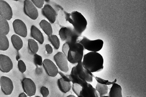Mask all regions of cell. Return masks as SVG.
I'll return each instance as SVG.
<instances>
[{"label":"cell","instance_id":"6da1fadb","mask_svg":"<svg viewBox=\"0 0 146 97\" xmlns=\"http://www.w3.org/2000/svg\"><path fill=\"white\" fill-rule=\"evenodd\" d=\"M84 50L83 46L78 42H66L62 47V52L72 64H77L82 61Z\"/></svg>","mask_w":146,"mask_h":97},{"label":"cell","instance_id":"7a4b0ae2","mask_svg":"<svg viewBox=\"0 0 146 97\" xmlns=\"http://www.w3.org/2000/svg\"><path fill=\"white\" fill-rule=\"evenodd\" d=\"M104 60L98 52H90L83 56V66L91 73L99 72L104 69Z\"/></svg>","mask_w":146,"mask_h":97},{"label":"cell","instance_id":"3957f363","mask_svg":"<svg viewBox=\"0 0 146 97\" xmlns=\"http://www.w3.org/2000/svg\"><path fill=\"white\" fill-rule=\"evenodd\" d=\"M67 20L71 23L74 31L80 36L87 28V21L80 12L74 11L70 14L67 15Z\"/></svg>","mask_w":146,"mask_h":97},{"label":"cell","instance_id":"277c9868","mask_svg":"<svg viewBox=\"0 0 146 97\" xmlns=\"http://www.w3.org/2000/svg\"><path fill=\"white\" fill-rule=\"evenodd\" d=\"M72 90L78 96L80 97H98V92L90 83L81 85L78 83H72Z\"/></svg>","mask_w":146,"mask_h":97},{"label":"cell","instance_id":"5b68a950","mask_svg":"<svg viewBox=\"0 0 146 97\" xmlns=\"http://www.w3.org/2000/svg\"><path fill=\"white\" fill-rule=\"evenodd\" d=\"M71 73L76 75L80 79L86 81L88 83H92L93 81L92 73L90 71L85 68L82 63V61L77 64V65L72 68Z\"/></svg>","mask_w":146,"mask_h":97},{"label":"cell","instance_id":"8992f818","mask_svg":"<svg viewBox=\"0 0 146 97\" xmlns=\"http://www.w3.org/2000/svg\"><path fill=\"white\" fill-rule=\"evenodd\" d=\"M86 49L91 52H98L104 46V41L100 39L90 40L86 37H84L78 41Z\"/></svg>","mask_w":146,"mask_h":97},{"label":"cell","instance_id":"52a82bcc","mask_svg":"<svg viewBox=\"0 0 146 97\" xmlns=\"http://www.w3.org/2000/svg\"><path fill=\"white\" fill-rule=\"evenodd\" d=\"M59 35L62 41L66 42H77L80 36L74 30L69 28H62L59 31Z\"/></svg>","mask_w":146,"mask_h":97},{"label":"cell","instance_id":"ba28073f","mask_svg":"<svg viewBox=\"0 0 146 97\" xmlns=\"http://www.w3.org/2000/svg\"><path fill=\"white\" fill-rule=\"evenodd\" d=\"M23 11L27 16L33 20H36L39 16V12L37 8L30 0L24 1Z\"/></svg>","mask_w":146,"mask_h":97},{"label":"cell","instance_id":"9c48e42d","mask_svg":"<svg viewBox=\"0 0 146 97\" xmlns=\"http://www.w3.org/2000/svg\"><path fill=\"white\" fill-rule=\"evenodd\" d=\"M54 60L60 70L64 73L69 70L68 60L66 55L62 52H58L54 56Z\"/></svg>","mask_w":146,"mask_h":97},{"label":"cell","instance_id":"30bf717a","mask_svg":"<svg viewBox=\"0 0 146 97\" xmlns=\"http://www.w3.org/2000/svg\"><path fill=\"white\" fill-rule=\"evenodd\" d=\"M22 86L24 92L28 96L35 95L36 86L32 80L29 78H24L22 81Z\"/></svg>","mask_w":146,"mask_h":97},{"label":"cell","instance_id":"8fae6325","mask_svg":"<svg viewBox=\"0 0 146 97\" xmlns=\"http://www.w3.org/2000/svg\"><path fill=\"white\" fill-rule=\"evenodd\" d=\"M13 26L14 28V32L18 35L19 36H21L22 37H26L28 34L27 28L22 20L20 19H15L13 23Z\"/></svg>","mask_w":146,"mask_h":97},{"label":"cell","instance_id":"7c38bea8","mask_svg":"<svg viewBox=\"0 0 146 97\" xmlns=\"http://www.w3.org/2000/svg\"><path fill=\"white\" fill-rule=\"evenodd\" d=\"M42 65L46 73L49 76L54 77L58 73V68L51 60L45 59L43 61Z\"/></svg>","mask_w":146,"mask_h":97},{"label":"cell","instance_id":"4fadbf2b","mask_svg":"<svg viewBox=\"0 0 146 97\" xmlns=\"http://www.w3.org/2000/svg\"><path fill=\"white\" fill-rule=\"evenodd\" d=\"M0 16L7 20H10L13 16L11 6L4 0H0Z\"/></svg>","mask_w":146,"mask_h":97},{"label":"cell","instance_id":"5bb4252c","mask_svg":"<svg viewBox=\"0 0 146 97\" xmlns=\"http://www.w3.org/2000/svg\"><path fill=\"white\" fill-rule=\"evenodd\" d=\"M0 81H1V87L3 92L7 95H11L14 90L13 81L6 76H2L0 78Z\"/></svg>","mask_w":146,"mask_h":97},{"label":"cell","instance_id":"9a60e30c","mask_svg":"<svg viewBox=\"0 0 146 97\" xmlns=\"http://www.w3.org/2000/svg\"><path fill=\"white\" fill-rule=\"evenodd\" d=\"M13 68V63L11 58L4 54H0V70L8 73Z\"/></svg>","mask_w":146,"mask_h":97},{"label":"cell","instance_id":"2e32d148","mask_svg":"<svg viewBox=\"0 0 146 97\" xmlns=\"http://www.w3.org/2000/svg\"><path fill=\"white\" fill-rule=\"evenodd\" d=\"M42 13L51 23H54L56 19V12L53 8L50 5L46 4L42 8Z\"/></svg>","mask_w":146,"mask_h":97},{"label":"cell","instance_id":"e0dca14e","mask_svg":"<svg viewBox=\"0 0 146 97\" xmlns=\"http://www.w3.org/2000/svg\"><path fill=\"white\" fill-rule=\"evenodd\" d=\"M57 85L59 90L63 93L69 92L71 88V82L63 77H62L58 80Z\"/></svg>","mask_w":146,"mask_h":97},{"label":"cell","instance_id":"ac0fdd59","mask_svg":"<svg viewBox=\"0 0 146 97\" xmlns=\"http://www.w3.org/2000/svg\"><path fill=\"white\" fill-rule=\"evenodd\" d=\"M31 35L35 40L38 41L40 44L44 43V36L40 30L35 26L32 25L31 29Z\"/></svg>","mask_w":146,"mask_h":97},{"label":"cell","instance_id":"d6986e66","mask_svg":"<svg viewBox=\"0 0 146 97\" xmlns=\"http://www.w3.org/2000/svg\"><path fill=\"white\" fill-rule=\"evenodd\" d=\"M110 97H121L122 96V89L121 86L117 83H113L109 93Z\"/></svg>","mask_w":146,"mask_h":97},{"label":"cell","instance_id":"ffe728a7","mask_svg":"<svg viewBox=\"0 0 146 97\" xmlns=\"http://www.w3.org/2000/svg\"><path fill=\"white\" fill-rule=\"evenodd\" d=\"M11 42L15 49L17 51H19L23 47L22 40L17 34H14L12 35Z\"/></svg>","mask_w":146,"mask_h":97},{"label":"cell","instance_id":"44dd1931","mask_svg":"<svg viewBox=\"0 0 146 97\" xmlns=\"http://www.w3.org/2000/svg\"><path fill=\"white\" fill-rule=\"evenodd\" d=\"M10 30L8 20L0 16V33L7 35Z\"/></svg>","mask_w":146,"mask_h":97},{"label":"cell","instance_id":"7402d4cb","mask_svg":"<svg viewBox=\"0 0 146 97\" xmlns=\"http://www.w3.org/2000/svg\"><path fill=\"white\" fill-rule=\"evenodd\" d=\"M40 26L47 35L49 36L52 35L53 29L51 24L49 22L46 20H42L40 22Z\"/></svg>","mask_w":146,"mask_h":97},{"label":"cell","instance_id":"603a6c76","mask_svg":"<svg viewBox=\"0 0 146 97\" xmlns=\"http://www.w3.org/2000/svg\"><path fill=\"white\" fill-rule=\"evenodd\" d=\"M9 47V43L7 35L0 33V50L7 51Z\"/></svg>","mask_w":146,"mask_h":97},{"label":"cell","instance_id":"cb8c5ba5","mask_svg":"<svg viewBox=\"0 0 146 97\" xmlns=\"http://www.w3.org/2000/svg\"><path fill=\"white\" fill-rule=\"evenodd\" d=\"M108 87L107 85L105 84H102L100 83H98L96 84V91L98 94L99 96H103L105 95L108 92Z\"/></svg>","mask_w":146,"mask_h":97},{"label":"cell","instance_id":"d4e9b609","mask_svg":"<svg viewBox=\"0 0 146 97\" xmlns=\"http://www.w3.org/2000/svg\"><path fill=\"white\" fill-rule=\"evenodd\" d=\"M28 48L32 54H35L39 51V46L38 43L33 39L28 40Z\"/></svg>","mask_w":146,"mask_h":97},{"label":"cell","instance_id":"484cf974","mask_svg":"<svg viewBox=\"0 0 146 97\" xmlns=\"http://www.w3.org/2000/svg\"><path fill=\"white\" fill-rule=\"evenodd\" d=\"M48 40L50 41V43L53 45V47L54 48V49L58 50L59 47H60V43L59 39L57 37V36L56 35H51L48 36Z\"/></svg>","mask_w":146,"mask_h":97},{"label":"cell","instance_id":"4316f807","mask_svg":"<svg viewBox=\"0 0 146 97\" xmlns=\"http://www.w3.org/2000/svg\"><path fill=\"white\" fill-rule=\"evenodd\" d=\"M33 60H34V62L36 65H37L38 66H42L43 60L41 56H40L39 55H38L37 54H34Z\"/></svg>","mask_w":146,"mask_h":97},{"label":"cell","instance_id":"83f0119b","mask_svg":"<svg viewBox=\"0 0 146 97\" xmlns=\"http://www.w3.org/2000/svg\"><path fill=\"white\" fill-rule=\"evenodd\" d=\"M18 67L19 69V70L21 73H24L27 70V66L24 63V62L22 60H19L18 62Z\"/></svg>","mask_w":146,"mask_h":97},{"label":"cell","instance_id":"f1b7e54d","mask_svg":"<svg viewBox=\"0 0 146 97\" xmlns=\"http://www.w3.org/2000/svg\"><path fill=\"white\" fill-rule=\"evenodd\" d=\"M32 3L38 8H42L44 5V0H31Z\"/></svg>","mask_w":146,"mask_h":97},{"label":"cell","instance_id":"f546056e","mask_svg":"<svg viewBox=\"0 0 146 97\" xmlns=\"http://www.w3.org/2000/svg\"><path fill=\"white\" fill-rule=\"evenodd\" d=\"M40 91V93L42 95V96L44 97L47 96L48 95V94H49V91H48V89L47 87H44V86L41 87Z\"/></svg>","mask_w":146,"mask_h":97},{"label":"cell","instance_id":"4dcf8cb0","mask_svg":"<svg viewBox=\"0 0 146 97\" xmlns=\"http://www.w3.org/2000/svg\"><path fill=\"white\" fill-rule=\"evenodd\" d=\"M95 79L96 80V81H98V83H102V84H105L106 85H111L112 84H113V82H109V81H107V80H103V79H101L99 77H95Z\"/></svg>","mask_w":146,"mask_h":97},{"label":"cell","instance_id":"1f68e13d","mask_svg":"<svg viewBox=\"0 0 146 97\" xmlns=\"http://www.w3.org/2000/svg\"><path fill=\"white\" fill-rule=\"evenodd\" d=\"M46 50L47 51V53L48 54H52L53 53V48L52 46L49 44H46Z\"/></svg>","mask_w":146,"mask_h":97},{"label":"cell","instance_id":"d6a6232c","mask_svg":"<svg viewBox=\"0 0 146 97\" xmlns=\"http://www.w3.org/2000/svg\"><path fill=\"white\" fill-rule=\"evenodd\" d=\"M19 97H27V96H28V95H27L25 93L23 92V93L20 94L19 95Z\"/></svg>","mask_w":146,"mask_h":97},{"label":"cell","instance_id":"836d02e7","mask_svg":"<svg viewBox=\"0 0 146 97\" xmlns=\"http://www.w3.org/2000/svg\"><path fill=\"white\" fill-rule=\"evenodd\" d=\"M68 97H75V95H70L68 96Z\"/></svg>","mask_w":146,"mask_h":97},{"label":"cell","instance_id":"e575fe53","mask_svg":"<svg viewBox=\"0 0 146 97\" xmlns=\"http://www.w3.org/2000/svg\"><path fill=\"white\" fill-rule=\"evenodd\" d=\"M44 1H47V2H49L50 0H44Z\"/></svg>","mask_w":146,"mask_h":97},{"label":"cell","instance_id":"d590c367","mask_svg":"<svg viewBox=\"0 0 146 97\" xmlns=\"http://www.w3.org/2000/svg\"><path fill=\"white\" fill-rule=\"evenodd\" d=\"M14 1H18V0H14Z\"/></svg>","mask_w":146,"mask_h":97},{"label":"cell","instance_id":"8d00e7d4","mask_svg":"<svg viewBox=\"0 0 146 97\" xmlns=\"http://www.w3.org/2000/svg\"><path fill=\"white\" fill-rule=\"evenodd\" d=\"M0 86H1V81H0Z\"/></svg>","mask_w":146,"mask_h":97}]
</instances>
